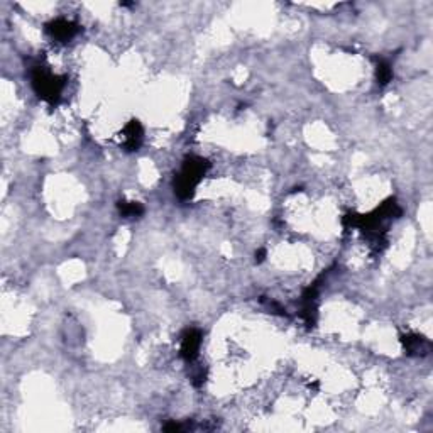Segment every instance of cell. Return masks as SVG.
Listing matches in <instances>:
<instances>
[{"label":"cell","mask_w":433,"mask_h":433,"mask_svg":"<svg viewBox=\"0 0 433 433\" xmlns=\"http://www.w3.org/2000/svg\"><path fill=\"white\" fill-rule=\"evenodd\" d=\"M198 349H200V334L189 332L186 337L183 339V343H181V355L189 361V359L195 357Z\"/></svg>","instance_id":"1"},{"label":"cell","mask_w":433,"mask_h":433,"mask_svg":"<svg viewBox=\"0 0 433 433\" xmlns=\"http://www.w3.org/2000/svg\"><path fill=\"white\" fill-rule=\"evenodd\" d=\"M51 32L58 39H69L76 32V27L68 21H56L51 27Z\"/></svg>","instance_id":"2"},{"label":"cell","mask_w":433,"mask_h":433,"mask_svg":"<svg viewBox=\"0 0 433 433\" xmlns=\"http://www.w3.org/2000/svg\"><path fill=\"white\" fill-rule=\"evenodd\" d=\"M121 212L124 215H127V216H135V215H139L142 212V207L139 203H124V205H121Z\"/></svg>","instance_id":"3"},{"label":"cell","mask_w":433,"mask_h":433,"mask_svg":"<svg viewBox=\"0 0 433 433\" xmlns=\"http://www.w3.org/2000/svg\"><path fill=\"white\" fill-rule=\"evenodd\" d=\"M377 76L379 80H381V83H388L389 78H391V68H389V64L382 63L381 66H377Z\"/></svg>","instance_id":"4"}]
</instances>
